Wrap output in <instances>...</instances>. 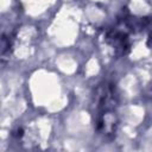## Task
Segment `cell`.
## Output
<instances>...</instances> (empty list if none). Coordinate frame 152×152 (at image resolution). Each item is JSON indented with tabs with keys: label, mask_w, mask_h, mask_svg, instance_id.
Returning <instances> with one entry per match:
<instances>
[{
	"label": "cell",
	"mask_w": 152,
	"mask_h": 152,
	"mask_svg": "<svg viewBox=\"0 0 152 152\" xmlns=\"http://www.w3.org/2000/svg\"><path fill=\"white\" fill-rule=\"evenodd\" d=\"M13 137L14 138H17V139H21L24 135H25V129L23 128V127H18L17 129H14L13 131Z\"/></svg>",
	"instance_id": "277c9868"
},
{
	"label": "cell",
	"mask_w": 152,
	"mask_h": 152,
	"mask_svg": "<svg viewBox=\"0 0 152 152\" xmlns=\"http://www.w3.org/2000/svg\"><path fill=\"white\" fill-rule=\"evenodd\" d=\"M12 46H13V40L10 36L2 34L1 38V57L2 59H5L7 56H10L11 51H12Z\"/></svg>",
	"instance_id": "3957f363"
},
{
	"label": "cell",
	"mask_w": 152,
	"mask_h": 152,
	"mask_svg": "<svg viewBox=\"0 0 152 152\" xmlns=\"http://www.w3.org/2000/svg\"><path fill=\"white\" fill-rule=\"evenodd\" d=\"M96 115L95 128L104 137H113L118 127V93L112 83H103L96 89L95 94Z\"/></svg>",
	"instance_id": "6da1fadb"
},
{
	"label": "cell",
	"mask_w": 152,
	"mask_h": 152,
	"mask_svg": "<svg viewBox=\"0 0 152 152\" xmlns=\"http://www.w3.org/2000/svg\"><path fill=\"white\" fill-rule=\"evenodd\" d=\"M104 42L118 53V55H127L131 50V40L129 36L125 30L112 28L108 30L104 34Z\"/></svg>",
	"instance_id": "7a4b0ae2"
}]
</instances>
